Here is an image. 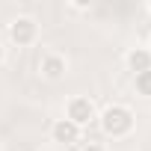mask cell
<instances>
[{
  "label": "cell",
  "mask_w": 151,
  "mask_h": 151,
  "mask_svg": "<svg viewBox=\"0 0 151 151\" xmlns=\"http://www.w3.org/2000/svg\"><path fill=\"white\" fill-rule=\"evenodd\" d=\"M101 127L110 136H124V133L133 130V113L127 107H122V104H113V107H107L101 113Z\"/></svg>",
  "instance_id": "6da1fadb"
},
{
  "label": "cell",
  "mask_w": 151,
  "mask_h": 151,
  "mask_svg": "<svg viewBox=\"0 0 151 151\" xmlns=\"http://www.w3.org/2000/svg\"><path fill=\"white\" fill-rule=\"evenodd\" d=\"M36 36H39V24L33 18H15L9 24V39L15 45H33Z\"/></svg>",
  "instance_id": "7a4b0ae2"
},
{
  "label": "cell",
  "mask_w": 151,
  "mask_h": 151,
  "mask_svg": "<svg viewBox=\"0 0 151 151\" xmlns=\"http://www.w3.org/2000/svg\"><path fill=\"white\" fill-rule=\"evenodd\" d=\"M92 119H95V104L89 98H71V104H68V122H74L77 127H83Z\"/></svg>",
  "instance_id": "3957f363"
},
{
  "label": "cell",
  "mask_w": 151,
  "mask_h": 151,
  "mask_svg": "<svg viewBox=\"0 0 151 151\" xmlns=\"http://www.w3.org/2000/svg\"><path fill=\"white\" fill-rule=\"evenodd\" d=\"M65 56H59V53H45L42 56V62H39V71L45 74L47 80H59L62 74H65Z\"/></svg>",
  "instance_id": "277c9868"
},
{
  "label": "cell",
  "mask_w": 151,
  "mask_h": 151,
  "mask_svg": "<svg viewBox=\"0 0 151 151\" xmlns=\"http://www.w3.org/2000/svg\"><path fill=\"white\" fill-rule=\"evenodd\" d=\"M53 139L71 145V142H77V139H80V127L74 124V122H68V119H59V122L53 124Z\"/></svg>",
  "instance_id": "5b68a950"
},
{
  "label": "cell",
  "mask_w": 151,
  "mask_h": 151,
  "mask_svg": "<svg viewBox=\"0 0 151 151\" xmlns=\"http://www.w3.org/2000/svg\"><path fill=\"white\" fill-rule=\"evenodd\" d=\"M127 65H130V71H136V74L148 71V68H151V50H145V47H133V50L127 53Z\"/></svg>",
  "instance_id": "8992f818"
},
{
  "label": "cell",
  "mask_w": 151,
  "mask_h": 151,
  "mask_svg": "<svg viewBox=\"0 0 151 151\" xmlns=\"http://www.w3.org/2000/svg\"><path fill=\"white\" fill-rule=\"evenodd\" d=\"M136 92L151 98V68H148V71H142V74H136Z\"/></svg>",
  "instance_id": "52a82bcc"
},
{
  "label": "cell",
  "mask_w": 151,
  "mask_h": 151,
  "mask_svg": "<svg viewBox=\"0 0 151 151\" xmlns=\"http://www.w3.org/2000/svg\"><path fill=\"white\" fill-rule=\"evenodd\" d=\"M83 151H107V148L98 145V142H89V145H83Z\"/></svg>",
  "instance_id": "ba28073f"
},
{
  "label": "cell",
  "mask_w": 151,
  "mask_h": 151,
  "mask_svg": "<svg viewBox=\"0 0 151 151\" xmlns=\"http://www.w3.org/2000/svg\"><path fill=\"white\" fill-rule=\"evenodd\" d=\"M3 56H6V53H3V45H0V62H3Z\"/></svg>",
  "instance_id": "9c48e42d"
}]
</instances>
